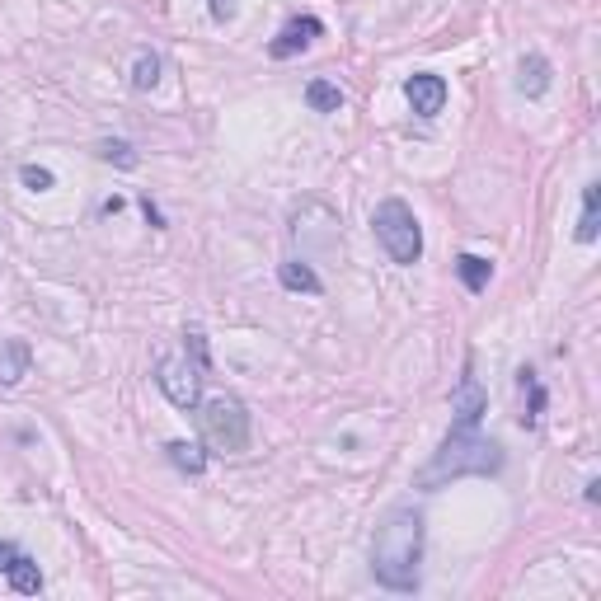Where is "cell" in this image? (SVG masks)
<instances>
[{"label": "cell", "instance_id": "7402d4cb", "mask_svg": "<svg viewBox=\"0 0 601 601\" xmlns=\"http://www.w3.org/2000/svg\"><path fill=\"white\" fill-rule=\"evenodd\" d=\"M141 212H146V221H151L155 231H165V221H160V212H155V202H151V198H141Z\"/></svg>", "mask_w": 601, "mask_h": 601}, {"label": "cell", "instance_id": "277c9868", "mask_svg": "<svg viewBox=\"0 0 601 601\" xmlns=\"http://www.w3.org/2000/svg\"><path fill=\"white\" fill-rule=\"evenodd\" d=\"M371 235L390 254V263H400V268H414L423 259V226H418L414 207L404 198H386L371 212Z\"/></svg>", "mask_w": 601, "mask_h": 601}, {"label": "cell", "instance_id": "8fae6325", "mask_svg": "<svg viewBox=\"0 0 601 601\" xmlns=\"http://www.w3.org/2000/svg\"><path fill=\"white\" fill-rule=\"evenodd\" d=\"M278 282L287 287V292H306V296H320V292H324L320 273H315V268H310L306 259H287V263H278Z\"/></svg>", "mask_w": 601, "mask_h": 601}, {"label": "cell", "instance_id": "9c48e42d", "mask_svg": "<svg viewBox=\"0 0 601 601\" xmlns=\"http://www.w3.org/2000/svg\"><path fill=\"white\" fill-rule=\"evenodd\" d=\"M29 362H33V353H29V343H24V339L0 343V386H5V390L19 386V381L29 376Z\"/></svg>", "mask_w": 601, "mask_h": 601}, {"label": "cell", "instance_id": "7a4b0ae2", "mask_svg": "<svg viewBox=\"0 0 601 601\" xmlns=\"http://www.w3.org/2000/svg\"><path fill=\"white\" fill-rule=\"evenodd\" d=\"M498 470H503V447H498L494 437H479V428L470 432L451 428L442 451L418 470V489H437V484L461 479V475H498Z\"/></svg>", "mask_w": 601, "mask_h": 601}, {"label": "cell", "instance_id": "7c38bea8", "mask_svg": "<svg viewBox=\"0 0 601 601\" xmlns=\"http://www.w3.org/2000/svg\"><path fill=\"white\" fill-rule=\"evenodd\" d=\"M5 578H10V587L24 592V597H38V592H43V569H38L33 555H24V550H19V559L5 569Z\"/></svg>", "mask_w": 601, "mask_h": 601}, {"label": "cell", "instance_id": "5bb4252c", "mask_svg": "<svg viewBox=\"0 0 601 601\" xmlns=\"http://www.w3.org/2000/svg\"><path fill=\"white\" fill-rule=\"evenodd\" d=\"M456 278L465 282V292H484L489 278H494V263L479 259V254H461V259H456Z\"/></svg>", "mask_w": 601, "mask_h": 601}, {"label": "cell", "instance_id": "4fadbf2b", "mask_svg": "<svg viewBox=\"0 0 601 601\" xmlns=\"http://www.w3.org/2000/svg\"><path fill=\"white\" fill-rule=\"evenodd\" d=\"M517 386H522V395H526L522 428H536V423H540V414H545V386H540V381H536V371H531V367H522V371H517Z\"/></svg>", "mask_w": 601, "mask_h": 601}, {"label": "cell", "instance_id": "d6986e66", "mask_svg": "<svg viewBox=\"0 0 601 601\" xmlns=\"http://www.w3.org/2000/svg\"><path fill=\"white\" fill-rule=\"evenodd\" d=\"M99 160H108V165H123V170H132V165H137V155H132V146H127V141H99Z\"/></svg>", "mask_w": 601, "mask_h": 601}, {"label": "cell", "instance_id": "9a60e30c", "mask_svg": "<svg viewBox=\"0 0 601 601\" xmlns=\"http://www.w3.org/2000/svg\"><path fill=\"white\" fill-rule=\"evenodd\" d=\"M306 104H310V113H339V108H343V90L334 85V80L315 76L306 85Z\"/></svg>", "mask_w": 601, "mask_h": 601}, {"label": "cell", "instance_id": "3957f363", "mask_svg": "<svg viewBox=\"0 0 601 601\" xmlns=\"http://www.w3.org/2000/svg\"><path fill=\"white\" fill-rule=\"evenodd\" d=\"M202 381H207V339H202L198 329H188L184 353L165 357V362L155 367V386L165 390V400H170L174 409H198Z\"/></svg>", "mask_w": 601, "mask_h": 601}, {"label": "cell", "instance_id": "ba28073f", "mask_svg": "<svg viewBox=\"0 0 601 601\" xmlns=\"http://www.w3.org/2000/svg\"><path fill=\"white\" fill-rule=\"evenodd\" d=\"M404 99H409L418 118H437L447 108V80L432 76V71H418V76L404 80Z\"/></svg>", "mask_w": 601, "mask_h": 601}, {"label": "cell", "instance_id": "30bf717a", "mask_svg": "<svg viewBox=\"0 0 601 601\" xmlns=\"http://www.w3.org/2000/svg\"><path fill=\"white\" fill-rule=\"evenodd\" d=\"M517 90L526 94V99H540V94L550 90V62L540 57V52H526L522 66H517Z\"/></svg>", "mask_w": 601, "mask_h": 601}, {"label": "cell", "instance_id": "6da1fadb", "mask_svg": "<svg viewBox=\"0 0 601 601\" xmlns=\"http://www.w3.org/2000/svg\"><path fill=\"white\" fill-rule=\"evenodd\" d=\"M418 564H423V512L414 503H395L371 536V578L390 592H418Z\"/></svg>", "mask_w": 601, "mask_h": 601}, {"label": "cell", "instance_id": "52a82bcc", "mask_svg": "<svg viewBox=\"0 0 601 601\" xmlns=\"http://www.w3.org/2000/svg\"><path fill=\"white\" fill-rule=\"evenodd\" d=\"M451 414H456V423L451 428H479V418L489 414V395H484V386H479V376L470 367H465V376L456 381V395H451Z\"/></svg>", "mask_w": 601, "mask_h": 601}, {"label": "cell", "instance_id": "5b68a950", "mask_svg": "<svg viewBox=\"0 0 601 601\" xmlns=\"http://www.w3.org/2000/svg\"><path fill=\"white\" fill-rule=\"evenodd\" d=\"M198 428L202 442L221 456H240L249 451V409L235 395H212L198 404Z\"/></svg>", "mask_w": 601, "mask_h": 601}, {"label": "cell", "instance_id": "ac0fdd59", "mask_svg": "<svg viewBox=\"0 0 601 601\" xmlns=\"http://www.w3.org/2000/svg\"><path fill=\"white\" fill-rule=\"evenodd\" d=\"M165 451H170V461L179 465V470H188V475H202V465H207V456H202L193 442H170Z\"/></svg>", "mask_w": 601, "mask_h": 601}, {"label": "cell", "instance_id": "ffe728a7", "mask_svg": "<svg viewBox=\"0 0 601 601\" xmlns=\"http://www.w3.org/2000/svg\"><path fill=\"white\" fill-rule=\"evenodd\" d=\"M19 184L33 188V193H47V188L57 184V174L43 170V165H24V170H19Z\"/></svg>", "mask_w": 601, "mask_h": 601}, {"label": "cell", "instance_id": "e0dca14e", "mask_svg": "<svg viewBox=\"0 0 601 601\" xmlns=\"http://www.w3.org/2000/svg\"><path fill=\"white\" fill-rule=\"evenodd\" d=\"M155 85H160V57H155V52H137V62H132V90L151 94Z\"/></svg>", "mask_w": 601, "mask_h": 601}, {"label": "cell", "instance_id": "44dd1931", "mask_svg": "<svg viewBox=\"0 0 601 601\" xmlns=\"http://www.w3.org/2000/svg\"><path fill=\"white\" fill-rule=\"evenodd\" d=\"M212 19H216V24L235 19V0H212Z\"/></svg>", "mask_w": 601, "mask_h": 601}, {"label": "cell", "instance_id": "8992f818", "mask_svg": "<svg viewBox=\"0 0 601 601\" xmlns=\"http://www.w3.org/2000/svg\"><path fill=\"white\" fill-rule=\"evenodd\" d=\"M324 33V19H315V15H292L287 24L278 29V38L268 43V57L273 62H292L296 52H306L315 38Z\"/></svg>", "mask_w": 601, "mask_h": 601}, {"label": "cell", "instance_id": "2e32d148", "mask_svg": "<svg viewBox=\"0 0 601 601\" xmlns=\"http://www.w3.org/2000/svg\"><path fill=\"white\" fill-rule=\"evenodd\" d=\"M601 188L597 184H587L583 188V216H578V245H592V240H597V226H601Z\"/></svg>", "mask_w": 601, "mask_h": 601}]
</instances>
